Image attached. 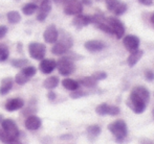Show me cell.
Here are the masks:
<instances>
[{"label":"cell","instance_id":"obj_1","mask_svg":"<svg viewBox=\"0 0 154 144\" xmlns=\"http://www.w3.org/2000/svg\"><path fill=\"white\" fill-rule=\"evenodd\" d=\"M150 101V92L144 86H136L131 90L127 99V106L135 114H142L145 112L147 104Z\"/></svg>","mask_w":154,"mask_h":144},{"label":"cell","instance_id":"obj_2","mask_svg":"<svg viewBox=\"0 0 154 144\" xmlns=\"http://www.w3.org/2000/svg\"><path fill=\"white\" fill-rule=\"evenodd\" d=\"M72 38L65 31H62L61 36H60V40L58 38L57 42L55 43V45L51 48V52L56 55H63L68 52V50L72 47Z\"/></svg>","mask_w":154,"mask_h":144},{"label":"cell","instance_id":"obj_3","mask_svg":"<svg viewBox=\"0 0 154 144\" xmlns=\"http://www.w3.org/2000/svg\"><path fill=\"white\" fill-rule=\"evenodd\" d=\"M108 130L113 135L116 142H123L124 139L128 136V126L122 119L116 120L108 124Z\"/></svg>","mask_w":154,"mask_h":144},{"label":"cell","instance_id":"obj_4","mask_svg":"<svg viewBox=\"0 0 154 144\" xmlns=\"http://www.w3.org/2000/svg\"><path fill=\"white\" fill-rule=\"evenodd\" d=\"M57 68L61 75H63V76H68V75L73 73L75 69V66L72 60L68 59L67 57H61L57 62Z\"/></svg>","mask_w":154,"mask_h":144},{"label":"cell","instance_id":"obj_5","mask_svg":"<svg viewBox=\"0 0 154 144\" xmlns=\"http://www.w3.org/2000/svg\"><path fill=\"white\" fill-rule=\"evenodd\" d=\"M106 22L110 26L113 36L116 37V39H122L124 34H125V25L120 19L116 18V17H108L106 18Z\"/></svg>","mask_w":154,"mask_h":144},{"label":"cell","instance_id":"obj_6","mask_svg":"<svg viewBox=\"0 0 154 144\" xmlns=\"http://www.w3.org/2000/svg\"><path fill=\"white\" fill-rule=\"evenodd\" d=\"M63 10L68 16H77L83 12V4L80 0H64Z\"/></svg>","mask_w":154,"mask_h":144},{"label":"cell","instance_id":"obj_7","mask_svg":"<svg viewBox=\"0 0 154 144\" xmlns=\"http://www.w3.org/2000/svg\"><path fill=\"white\" fill-rule=\"evenodd\" d=\"M91 23L94 25L95 27H97L99 29L103 31L104 33L109 34V35H113V33H112L110 26L107 24V22H106V17L104 16L103 13L99 12V13H95L94 15H92L91 16Z\"/></svg>","mask_w":154,"mask_h":144},{"label":"cell","instance_id":"obj_8","mask_svg":"<svg viewBox=\"0 0 154 144\" xmlns=\"http://www.w3.org/2000/svg\"><path fill=\"white\" fill-rule=\"evenodd\" d=\"M104 1L107 6V10L116 16H121V15L125 14L128 8L127 4L125 2L120 1V0H104Z\"/></svg>","mask_w":154,"mask_h":144},{"label":"cell","instance_id":"obj_9","mask_svg":"<svg viewBox=\"0 0 154 144\" xmlns=\"http://www.w3.org/2000/svg\"><path fill=\"white\" fill-rule=\"evenodd\" d=\"M29 55L35 60H41L44 59L45 53H46V47L42 43L38 42H32L29 45Z\"/></svg>","mask_w":154,"mask_h":144},{"label":"cell","instance_id":"obj_10","mask_svg":"<svg viewBox=\"0 0 154 144\" xmlns=\"http://www.w3.org/2000/svg\"><path fill=\"white\" fill-rule=\"evenodd\" d=\"M121 112V110L119 107L116 106H110V104L103 102V104H99V106L95 108V113L100 116H116L119 115Z\"/></svg>","mask_w":154,"mask_h":144},{"label":"cell","instance_id":"obj_11","mask_svg":"<svg viewBox=\"0 0 154 144\" xmlns=\"http://www.w3.org/2000/svg\"><path fill=\"white\" fill-rule=\"evenodd\" d=\"M1 126H2V130L5 133H8V135L19 138V135H20L19 128L17 126V124L15 123V121H13L12 119H4L1 122Z\"/></svg>","mask_w":154,"mask_h":144},{"label":"cell","instance_id":"obj_12","mask_svg":"<svg viewBox=\"0 0 154 144\" xmlns=\"http://www.w3.org/2000/svg\"><path fill=\"white\" fill-rule=\"evenodd\" d=\"M38 15H37V20L44 21L47 18L48 14L51 10V0H43L40 3V6L38 7Z\"/></svg>","mask_w":154,"mask_h":144},{"label":"cell","instance_id":"obj_13","mask_svg":"<svg viewBox=\"0 0 154 144\" xmlns=\"http://www.w3.org/2000/svg\"><path fill=\"white\" fill-rule=\"evenodd\" d=\"M123 44H124V46H125V48L127 49L129 52H131V51H134V50H136V49H138L140 41L136 36L128 35V36L124 37Z\"/></svg>","mask_w":154,"mask_h":144},{"label":"cell","instance_id":"obj_14","mask_svg":"<svg viewBox=\"0 0 154 144\" xmlns=\"http://www.w3.org/2000/svg\"><path fill=\"white\" fill-rule=\"evenodd\" d=\"M43 38H44L45 42L48 44H54L57 42L58 38H59V31L54 24L47 26V28L43 33Z\"/></svg>","mask_w":154,"mask_h":144},{"label":"cell","instance_id":"obj_15","mask_svg":"<svg viewBox=\"0 0 154 144\" xmlns=\"http://www.w3.org/2000/svg\"><path fill=\"white\" fill-rule=\"evenodd\" d=\"M91 23V16H88V15H82L79 14L77 16H75L72 20V25L78 29H81L83 27L87 26Z\"/></svg>","mask_w":154,"mask_h":144},{"label":"cell","instance_id":"obj_16","mask_svg":"<svg viewBox=\"0 0 154 144\" xmlns=\"http://www.w3.org/2000/svg\"><path fill=\"white\" fill-rule=\"evenodd\" d=\"M56 67H57V62L51 59L41 60V63L39 65V69L43 74H49L56 69Z\"/></svg>","mask_w":154,"mask_h":144},{"label":"cell","instance_id":"obj_17","mask_svg":"<svg viewBox=\"0 0 154 144\" xmlns=\"http://www.w3.org/2000/svg\"><path fill=\"white\" fill-rule=\"evenodd\" d=\"M84 47L89 52H99V51H102L103 49L106 48V44L103 41L100 40H89L85 42Z\"/></svg>","mask_w":154,"mask_h":144},{"label":"cell","instance_id":"obj_18","mask_svg":"<svg viewBox=\"0 0 154 144\" xmlns=\"http://www.w3.org/2000/svg\"><path fill=\"white\" fill-rule=\"evenodd\" d=\"M24 107V100L22 98H12L8 100L5 104V110L8 112H14L17 110H20Z\"/></svg>","mask_w":154,"mask_h":144},{"label":"cell","instance_id":"obj_19","mask_svg":"<svg viewBox=\"0 0 154 144\" xmlns=\"http://www.w3.org/2000/svg\"><path fill=\"white\" fill-rule=\"evenodd\" d=\"M41 123L42 122H41L40 118L35 115H31L26 118V120L24 122V125L29 131H37L38 128H40Z\"/></svg>","mask_w":154,"mask_h":144},{"label":"cell","instance_id":"obj_20","mask_svg":"<svg viewBox=\"0 0 154 144\" xmlns=\"http://www.w3.org/2000/svg\"><path fill=\"white\" fill-rule=\"evenodd\" d=\"M143 55H144V51H143L142 49H136V50H134V51H131L130 55L127 59L128 66H129V67H134V66L137 64V62L143 57Z\"/></svg>","mask_w":154,"mask_h":144},{"label":"cell","instance_id":"obj_21","mask_svg":"<svg viewBox=\"0 0 154 144\" xmlns=\"http://www.w3.org/2000/svg\"><path fill=\"white\" fill-rule=\"evenodd\" d=\"M0 141L4 144H22V142L19 140V138L11 136L1 128H0Z\"/></svg>","mask_w":154,"mask_h":144},{"label":"cell","instance_id":"obj_22","mask_svg":"<svg viewBox=\"0 0 154 144\" xmlns=\"http://www.w3.org/2000/svg\"><path fill=\"white\" fill-rule=\"evenodd\" d=\"M13 88V78L12 77H5L1 81L0 84V94L1 95H6L11 89Z\"/></svg>","mask_w":154,"mask_h":144},{"label":"cell","instance_id":"obj_23","mask_svg":"<svg viewBox=\"0 0 154 144\" xmlns=\"http://www.w3.org/2000/svg\"><path fill=\"white\" fill-rule=\"evenodd\" d=\"M62 86L66 90H69V91H75V90H77V89H79V88H80L79 81H75V79H71V78L63 79V81H62Z\"/></svg>","mask_w":154,"mask_h":144},{"label":"cell","instance_id":"obj_24","mask_svg":"<svg viewBox=\"0 0 154 144\" xmlns=\"http://www.w3.org/2000/svg\"><path fill=\"white\" fill-rule=\"evenodd\" d=\"M86 132H87L88 138L95 139L101 134V126L97 125V124H92V125H89L86 128Z\"/></svg>","mask_w":154,"mask_h":144},{"label":"cell","instance_id":"obj_25","mask_svg":"<svg viewBox=\"0 0 154 144\" xmlns=\"http://www.w3.org/2000/svg\"><path fill=\"white\" fill-rule=\"evenodd\" d=\"M58 85H59V78H58L57 76L47 77V78L44 81V83H43V87H44L45 89H48V90L55 89Z\"/></svg>","mask_w":154,"mask_h":144},{"label":"cell","instance_id":"obj_26","mask_svg":"<svg viewBox=\"0 0 154 144\" xmlns=\"http://www.w3.org/2000/svg\"><path fill=\"white\" fill-rule=\"evenodd\" d=\"M79 84L85 88H94L97 86V81L90 75V76H85L83 78H81L79 81Z\"/></svg>","mask_w":154,"mask_h":144},{"label":"cell","instance_id":"obj_27","mask_svg":"<svg viewBox=\"0 0 154 144\" xmlns=\"http://www.w3.org/2000/svg\"><path fill=\"white\" fill-rule=\"evenodd\" d=\"M6 17H8V20L11 24H16V23L20 22L21 20V15L17 10H11V12H8L6 14Z\"/></svg>","mask_w":154,"mask_h":144},{"label":"cell","instance_id":"obj_28","mask_svg":"<svg viewBox=\"0 0 154 144\" xmlns=\"http://www.w3.org/2000/svg\"><path fill=\"white\" fill-rule=\"evenodd\" d=\"M38 10V5L34 2L32 3H26L22 6V13L26 16H31V15L34 14L36 10Z\"/></svg>","mask_w":154,"mask_h":144},{"label":"cell","instance_id":"obj_29","mask_svg":"<svg viewBox=\"0 0 154 144\" xmlns=\"http://www.w3.org/2000/svg\"><path fill=\"white\" fill-rule=\"evenodd\" d=\"M8 55H10V50L8 46L4 44H0V63L5 62L8 59Z\"/></svg>","mask_w":154,"mask_h":144},{"label":"cell","instance_id":"obj_30","mask_svg":"<svg viewBox=\"0 0 154 144\" xmlns=\"http://www.w3.org/2000/svg\"><path fill=\"white\" fill-rule=\"evenodd\" d=\"M11 64L15 68H24L29 64V61L25 59H14L11 61Z\"/></svg>","mask_w":154,"mask_h":144},{"label":"cell","instance_id":"obj_31","mask_svg":"<svg viewBox=\"0 0 154 144\" xmlns=\"http://www.w3.org/2000/svg\"><path fill=\"white\" fill-rule=\"evenodd\" d=\"M15 81H16V83L18 84V85L22 86V85H25V84L29 81V77H27L24 73L19 72L18 74L15 76Z\"/></svg>","mask_w":154,"mask_h":144},{"label":"cell","instance_id":"obj_32","mask_svg":"<svg viewBox=\"0 0 154 144\" xmlns=\"http://www.w3.org/2000/svg\"><path fill=\"white\" fill-rule=\"evenodd\" d=\"M22 73H24L25 75H26L27 77H32L35 74H36V72H37V69L34 67V66H25L24 68L22 69V71H21Z\"/></svg>","mask_w":154,"mask_h":144},{"label":"cell","instance_id":"obj_33","mask_svg":"<svg viewBox=\"0 0 154 144\" xmlns=\"http://www.w3.org/2000/svg\"><path fill=\"white\" fill-rule=\"evenodd\" d=\"M88 93L83 90H80V89H77L75 91H71L70 93V97L73 98V99H78V98H81V97H84V96H87Z\"/></svg>","mask_w":154,"mask_h":144},{"label":"cell","instance_id":"obj_34","mask_svg":"<svg viewBox=\"0 0 154 144\" xmlns=\"http://www.w3.org/2000/svg\"><path fill=\"white\" fill-rule=\"evenodd\" d=\"M91 76H92L93 78H94L97 81H103V79H105L106 77H107V73L104 72V71H97V72H94V73H93Z\"/></svg>","mask_w":154,"mask_h":144},{"label":"cell","instance_id":"obj_35","mask_svg":"<svg viewBox=\"0 0 154 144\" xmlns=\"http://www.w3.org/2000/svg\"><path fill=\"white\" fill-rule=\"evenodd\" d=\"M145 78L147 79L148 81H154V73L153 71H151V70H146L145 71Z\"/></svg>","mask_w":154,"mask_h":144},{"label":"cell","instance_id":"obj_36","mask_svg":"<svg viewBox=\"0 0 154 144\" xmlns=\"http://www.w3.org/2000/svg\"><path fill=\"white\" fill-rule=\"evenodd\" d=\"M8 33V27L4 25H0V39H2Z\"/></svg>","mask_w":154,"mask_h":144},{"label":"cell","instance_id":"obj_37","mask_svg":"<svg viewBox=\"0 0 154 144\" xmlns=\"http://www.w3.org/2000/svg\"><path fill=\"white\" fill-rule=\"evenodd\" d=\"M47 97H48V99L51 100V101H54V100L56 99V97H57V95H56L55 92L49 91V92H48V94H47Z\"/></svg>","mask_w":154,"mask_h":144},{"label":"cell","instance_id":"obj_38","mask_svg":"<svg viewBox=\"0 0 154 144\" xmlns=\"http://www.w3.org/2000/svg\"><path fill=\"white\" fill-rule=\"evenodd\" d=\"M140 4H144V5H151L153 2V0H137Z\"/></svg>","mask_w":154,"mask_h":144},{"label":"cell","instance_id":"obj_39","mask_svg":"<svg viewBox=\"0 0 154 144\" xmlns=\"http://www.w3.org/2000/svg\"><path fill=\"white\" fill-rule=\"evenodd\" d=\"M81 1V3L83 4V5H92V3H93V1L92 0H80Z\"/></svg>","mask_w":154,"mask_h":144},{"label":"cell","instance_id":"obj_40","mask_svg":"<svg viewBox=\"0 0 154 144\" xmlns=\"http://www.w3.org/2000/svg\"><path fill=\"white\" fill-rule=\"evenodd\" d=\"M150 21H151V23H152V25L154 27V12L152 13V15H151V17H150Z\"/></svg>","mask_w":154,"mask_h":144},{"label":"cell","instance_id":"obj_41","mask_svg":"<svg viewBox=\"0 0 154 144\" xmlns=\"http://www.w3.org/2000/svg\"><path fill=\"white\" fill-rule=\"evenodd\" d=\"M43 1V0H34V3H38V2H39V3H41V2H42Z\"/></svg>","mask_w":154,"mask_h":144},{"label":"cell","instance_id":"obj_42","mask_svg":"<svg viewBox=\"0 0 154 144\" xmlns=\"http://www.w3.org/2000/svg\"><path fill=\"white\" fill-rule=\"evenodd\" d=\"M55 2H57V3H59V2H62V1H64V0H54Z\"/></svg>","mask_w":154,"mask_h":144},{"label":"cell","instance_id":"obj_43","mask_svg":"<svg viewBox=\"0 0 154 144\" xmlns=\"http://www.w3.org/2000/svg\"><path fill=\"white\" fill-rule=\"evenodd\" d=\"M152 115H153V118H154V109L152 110Z\"/></svg>","mask_w":154,"mask_h":144},{"label":"cell","instance_id":"obj_44","mask_svg":"<svg viewBox=\"0 0 154 144\" xmlns=\"http://www.w3.org/2000/svg\"><path fill=\"white\" fill-rule=\"evenodd\" d=\"M0 122H1V116H0Z\"/></svg>","mask_w":154,"mask_h":144},{"label":"cell","instance_id":"obj_45","mask_svg":"<svg viewBox=\"0 0 154 144\" xmlns=\"http://www.w3.org/2000/svg\"><path fill=\"white\" fill-rule=\"evenodd\" d=\"M15 1H19V0H15Z\"/></svg>","mask_w":154,"mask_h":144},{"label":"cell","instance_id":"obj_46","mask_svg":"<svg viewBox=\"0 0 154 144\" xmlns=\"http://www.w3.org/2000/svg\"><path fill=\"white\" fill-rule=\"evenodd\" d=\"M1 18H2V17H1V16H0V19H1Z\"/></svg>","mask_w":154,"mask_h":144}]
</instances>
